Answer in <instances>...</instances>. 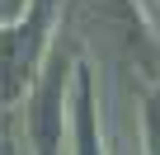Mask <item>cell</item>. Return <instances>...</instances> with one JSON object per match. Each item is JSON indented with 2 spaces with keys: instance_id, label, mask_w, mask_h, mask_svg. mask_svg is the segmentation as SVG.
I'll list each match as a JSON object with an SVG mask.
<instances>
[{
  "instance_id": "1",
  "label": "cell",
  "mask_w": 160,
  "mask_h": 155,
  "mask_svg": "<svg viewBox=\"0 0 160 155\" xmlns=\"http://www.w3.org/2000/svg\"><path fill=\"white\" fill-rule=\"evenodd\" d=\"M52 14H57V0H38L33 14L19 24V28H0V99H19L24 85L33 80V66H38V52H42V38L52 28Z\"/></svg>"
},
{
  "instance_id": "2",
  "label": "cell",
  "mask_w": 160,
  "mask_h": 155,
  "mask_svg": "<svg viewBox=\"0 0 160 155\" xmlns=\"http://www.w3.org/2000/svg\"><path fill=\"white\" fill-rule=\"evenodd\" d=\"M61 70H66V56L52 61V70L42 75V90L28 99V132L38 155H57V141H61Z\"/></svg>"
},
{
  "instance_id": "3",
  "label": "cell",
  "mask_w": 160,
  "mask_h": 155,
  "mask_svg": "<svg viewBox=\"0 0 160 155\" xmlns=\"http://www.w3.org/2000/svg\"><path fill=\"white\" fill-rule=\"evenodd\" d=\"M80 155H99L94 118H90V85H80Z\"/></svg>"
},
{
  "instance_id": "4",
  "label": "cell",
  "mask_w": 160,
  "mask_h": 155,
  "mask_svg": "<svg viewBox=\"0 0 160 155\" xmlns=\"http://www.w3.org/2000/svg\"><path fill=\"white\" fill-rule=\"evenodd\" d=\"M146 132H151V155H160V90L146 99Z\"/></svg>"
},
{
  "instance_id": "5",
  "label": "cell",
  "mask_w": 160,
  "mask_h": 155,
  "mask_svg": "<svg viewBox=\"0 0 160 155\" xmlns=\"http://www.w3.org/2000/svg\"><path fill=\"white\" fill-rule=\"evenodd\" d=\"M0 155H24V146H19V132H14L10 113H0Z\"/></svg>"
},
{
  "instance_id": "6",
  "label": "cell",
  "mask_w": 160,
  "mask_h": 155,
  "mask_svg": "<svg viewBox=\"0 0 160 155\" xmlns=\"http://www.w3.org/2000/svg\"><path fill=\"white\" fill-rule=\"evenodd\" d=\"M24 5H28V0H0V24H5V19H14Z\"/></svg>"
}]
</instances>
